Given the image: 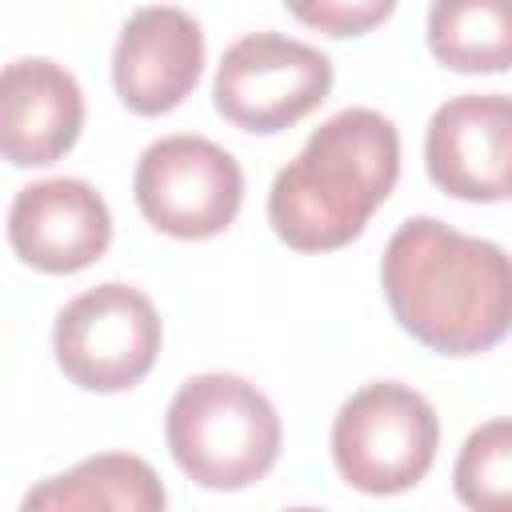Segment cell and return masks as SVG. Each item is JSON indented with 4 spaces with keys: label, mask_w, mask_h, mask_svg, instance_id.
<instances>
[{
    "label": "cell",
    "mask_w": 512,
    "mask_h": 512,
    "mask_svg": "<svg viewBox=\"0 0 512 512\" xmlns=\"http://www.w3.org/2000/svg\"><path fill=\"white\" fill-rule=\"evenodd\" d=\"M380 284L396 324L440 356H480L508 336L512 268L496 240L412 216L384 244Z\"/></svg>",
    "instance_id": "6da1fadb"
},
{
    "label": "cell",
    "mask_w": 512,
    "mask_h": 512,
    "mask_svg": "<svg viewBox=\"0 0 512 512\" xmlns=\"http://www.w3.org/2000/svg\"><path fill=\"white\" fill-rule=\"evenodd\" d=\"M400 180V132L376 108L328 116L268 188V224L296 252L352 244Z\"/></svg>",
    "instance_id": "7a4b0ae2"
},
{
    "label": "cell",
    "mask_w": 512,
    "mask_h": 512,
    "mask_svg": "<svg viewBox=\"0 0 512 512\" xmlns=\"http://www.w3.org/2000/svg\"><path fill=\"white\" fill-rule=\"evenodd\" d=\"M176 468L212 492H240L264 480L280 456V416L272 400L236 372L188 376L164 416Z\"/></svg>",
    "instance_id": "3957f363"
},
{
    "label": "cell",
    "mask_w": 512,
    "mask_h": 512,
    "mask_svg": "<svg viewBox=\"0 0 512 512\" xmlns=\"http://www.w3.org/2000/svg\"><path fill=\"white\" fill-rule=\"evenodd\" d=\"M440 448V420L428 396L400 380L356 388L332 420V464L340 480L368 496L416 488Z\"/></svg>",
    "instance_id": "277c9868"
},
{
    "label": "cell",
    "mask_w": 512,
    "mask_h": 512,
    "mask_svg": "<svg viewBox=\"0 0 512 512\" xmlns=\"http://www.w3.org/2000/svg\"><path fill=\"white\" fill-rule=\"evenodd\" d=\"M164 344L156 304L124 284L108 280L72 296L52 324V356L60 372L84 392H128L136 388Z\"/></svg>",
    "instance_id": "5b68a950"
},
{
    "label": "cell",
    "mask_w": 512,
    "mask_h": 512,
    "mask_svg": "<svg viewBox=\"0 0 512 512\" xmlns=\"http://www.w3.org/2000/svg\"><path fill=\"white\" fill-rule=\"evenodd\" d=\"M332 92V60L280 32H248L224 48L212 80L216 112L240 128L276 136L316 112Z\"/></svg>",
    "instance_id": "8992f818"
},
{
    "label": "cell",
    "mask_w": 512,
    "mask_h": 512,
    "mask_svg": "<svg viewBox=\"0 0 512 512\" xmlns=\"http://www.w3.org/2000/svg\"><path fill=\"white\" fill-rule=\"evenodd\" d=\"M132 196L156 232L208 240L236 220L244 204V168L216 140L176 132L140 152Z\"/></svg>",
    "instance_id": "52a82bcc"
},
{
    "label": "cell",
    "mask_w": 512,
    "mask_h": 512,
    "mask_svg": "<svg viewBox=\"0 0 512 512\" xmlns=\"http://www.w3.org/2000/svg\"><path fill=\"white\" fill-rule=\"evenodd\" d=\"M512 104L504 92H464L444 100L424 132V168L432 184L468 204L508 200Z\"/></svg>",
    "instance_id": "ba28073f"
},
{
    "label": "cell",
    "mask_w": 512,
    "mask_h": 512,
    "mask_svg": "<svg viewBox=\"0 0 512 512\" xmlns=\"http://www.w3.org/2000/svg\"><path fill=\"white\" fill-rule=\"evenodd\" d=\"M12 252L48 276L92 268L112 244V212L104 196L76 176L36 180L16 192L8 208Z\"/></svg>",
    "instance_id": "9c48e42d"
},
{
    "label": "cell",
    "mask_w": 512,
    "mask_h": 512,
    "mask_svg": "<svg viewBox=\"0 0 512 512\" xmlns=\"http://www.w3.org/2000/svg\"><path fill=\"white\" fill-rule=\"evenodd\" d=\"M204 72V32L172 4L136 8L112 48V84L128 112L164 116L180 108Z\"/></svg>",
    "instance_id": "30bf717a"
},
{
    "label": "cell",
    "mask_w": 512,
    "mask_h": 512,
    "mask_svg": "<svg viewBox=\"0 0 512 512\" xmlns=\"http://www.w3.org/2000/svg\"><path fill=\"white\" fill-rule=\"evenodd\" d=\"M84 128V92L76 76L48 56L0 64V160L12 168L56 164Z\"/></svg>",
    "instance_id": "8fae6325"
},
{
    "label": "cell",
    "mask_w": 512,
    "mask_h": 512,
    "mask_svg": "<svg viewBox=\"0 0 512 512\" xmlns=\"http://www.w3.org/2000/svg\"><path fill=\"white\" fill-rule=\"evenodd\" d=\"M168 492L148 460L128 452H100L76 468L40 480L24 508H116V512H160Z\"/></svg>",
    "instance_id": "7c38bea8"
},
{
    "label": "cell",
    "mask_w": 512,
    "mask_h": 512,
    "mask_svg": "<svg viewBox=\"0 0 512 512\" xmlns=\"http://www.w3.org/2000/svg\"><path fill=\"white\" fill-rule=\"evenodd\" d=\"M428 52L468 76H500L512 64V0H432Z\"/></svg>",
    "instance_id": "4fadbf2b"
},
{
    "label": "cell",
    "mask_w": 512,
    "mask_h": 512,
    "mask_svg": "<svg viewBox=\"0 0 512 512\" xmlns=\"http://www.w3.org/2000/svg\"><path fill=\"white\" fill-rule=\"evenodd\" d=\"M452 484L468 508H504L508 504V492H512V424H508V416L480 424L464 440V448L456 456Z\"/></svg>",
    "instance_id": "5bb4252c"
},
{
    "label": "cell",
    "mask_w": 512,
    "mask_h": 512,
    "mask_svg": "<svg viewBox=\"0 0 512 512\" xmlns=\"http://www.w3.org/2000/svg\"><path fill=\"white\" fill-rule=\"evenodd\" d=\"M400 0H284V8L312 32L348 40V36H368L380 28Z\"/></svg>",
    "instance_id": "9a60e30c"
}]
</instances>
